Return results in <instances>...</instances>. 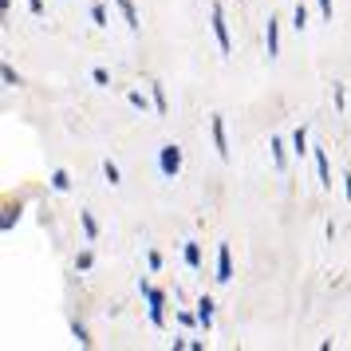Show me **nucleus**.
<instances>
[{"instance_id": "f257e3e1", "label": "nucleus", "mask_w": 351, "mask_h": 351, "mask_svg": "<svg viewBox=\"0 0 351 351\" xmlns=\"http://www.w3.org/2000/svg\"><path fill=\"white\" fill-rule=\"evenodd\" d=\"M138 292H143L146 304H150V324H154V328H166V292H158L150 280H138Z\"/></svg>"}, {"instance_id": "f03ea898", "label": "nucleus", "mask_w": 351, "mask_h": 351, "mask_svg": "<svg viewBox=\"0 0 351 351\" xmlns=\"http://www.w3.org/2000/svg\"><path fill=\"white\" fill-rule=\"evenodd\" d=\"M158 174L162 178H178V174H182V146L166 143L158 150Z\"/></svg>"}, {"instance_id": "7ed1b4c3", "label": "nucleus", "mask_w": 351, "mask_h": 351, "mask_svg": "<svg viewBox=\"0 0 351 351\" xmlns=\"http://www.w3.org/2000/svg\"><path fill=\"white\" fill-rule=\"evenodd\" d=\"M209 24H213V36H217L221 56H229V51H233V44H229V24H225V8L217 0H213V8H209Z\"/></svg>"}, {"instance_id": "20e7f679", "label": "nucleus", "mask_w": 351, "mask_h": 351, "mask_svg": "<svg viewBox=\"0 0 351 351\" xmlns=\"http://www.w3.org/2000/svg\"><path fill=\"white\" fill-rule=\"evenodd\" d=\"M209 134H213V150H217V158H229V138H225V119L221 114H213Z\"/></svg>"}, {"instance_id": "39448f33", "label": "nucleus", "mask_w": 351, "mask_h": 351, "mask_svg": "<svg viewBox=\"0 0 351 351\" xmlns=\"http://www.w3.org/2000/svg\"><path fill=\"white\" fill-rule=\"evenodd\" d=\"M233 280V253L229 245H217V285H229Z\"/></svg>"}, {"instance_id": "423d86ee", "label": "nucleus", "mask_w": 351, "mask_h": 351, "mask_svg": "<svg viewBox=\"0 0 351 351\" xmlns=\"http://www.w3.org/2000/svg\"><path fill=\"white\" fill-rule=\"evenodd\" d=\"M265 48H269V60L280 56V20L269 16V28H265Z\"/></svg>"}, {"instance_id": "0eeeda50", "label": "nucleus", "mask_w": 351, "mask_h": 351, "mask_svg": "<svg viewBox=\"0 0 351 351\" xmlns=\"http://www.w3.org/2000/svg\"><path fill=\"white\" fill-rule=\"evenodd\" d=\"M213 308H217V304H213V296H202V300H197V312H193V316H197V324H202V328H213Z\"/></svg>"}, {"instance_id": "6e6552de", "label": "nucleus", "mask_w": 351, "mask_h": 351, "mask_svg": "<svg viewBox=\"0 0 351 351\" xmlns=\"http://www.w3.org/2000/svg\"><path fill=\"white\" fill-rule=\"evenodd\" d=\"M312 158H316V174H319V186H324V190H332V170H328V154H324V150H312Z\"/></svg>"}, {"instance_id": "1a4fd4ad", "label": "nucleus", "mask_w": 351, "mask_h": 351, "mask_svg": "<svg viewBox=\"0 0 351 351\" xmlns=\"http://www.w3.org/2000/svg\"><path fill=\"white\" fill-rule=\"evenodd\" d=\"M114 4H119V12L127 16V28H130V32H138V28H143V20H138V12H134V0H114Z\"/></svg>"}, {"instance_id": "9d476101", "label": "nucleus", "mask_w": 351, "mask_h": 351, "mask_svg": "<svg viewBox=\"0 0 351 351\" xmlns=\"http://www.w3.org/2000/svg\"><path fill=\"white\" fill-rule=\"evenodd\" d=\"M80 225H83V237L87 241H99V221L87 213V209H80Z\"/></svg>"}, {"instance_id": "9b49d317", "label": "nucleus", "mask_w": 351, "mask_h": 351, "mask_svg": "<svg viewBox=\"0 0 351 351\" xmlns=\"http://www.w3.org/2000/svg\"><path fill=\"white\" fill-rule=\"evenodd\" d=\"M150 95H154V111L158 114L170 111V103H166V87H162V83H150Z\"/></svg>"}, {"instance_id": "f8f14e48", "label": "nucleus", "mask_w": 351, "mask_h": 351, "mask_svg": "<svg viewBox=\"0 0 351 351\" xmlns=\"http://www.w3.org/2000/svg\"><path fill=\"white\" fill-rule=\"evenodd\" d=\"M186 265L190 269H202V245L197 241H186Z\"/></svg>"}, {"instance_id": "ddd939ff", "label": "nucleus", "mask_w": 351, "mask_h": 351, "mask_svg": "<svg viewBox=\"0 0 351 351\" xmlns=\"http://www.w3.org/2000/svg\"><path fill=\"white\" fill-rule=\"evenodd\" d=\"M51 190H56V193L71 190V178H67V170H51Z\"/></svg>"}, {"instance_id": "4468645a", "label": "nucleus", "mask_w": 351, "mask_h": 351, "mask_svg": "<svg viewBox=\"0 0 351 351\" xmlns=\"http://www.w3.org/2000/svg\"><path fill=\"white\" fill-rule=\"evenodd\" d=\"M292 150H296V158L308 154V130H304V127H296V134H292Z\"/></svg>"}, {"instance_id": "2eb2a0df", "label": "nucleus", "mask_w": 351, "mask_h": 351, "mask_svg": "<svg viewBox=\"0 0 351 351\" xmlns=\"http://www.w3.org/2000/svg\"><path fill=\"white\" fill-rule=\"evenodd\" d=\"M269 150H272V166H276V170H285V143H280V138H272Z\"/></svg>"}, {"instance_id": "dca6fc26", "label": "nucleus", "mask_w": 351, "mask_h": 351, "mask_svg": "<svg viewBox=\"0 0 351 351\" xmlns=\"http://www.w3.org/2000/svg\"><path fill=\"white\" fill-rule=\"evenodd\" d=\"M71 335H75V339H80V348H91V343H95V339H91V332H87V328H83L80 319H75V324H71Z\"/></svg>"}, {"instance_id": "f3484780", "label": "nucleus", "mask_w": 351, "mask_h": 351, "mask_svg": "<svg viewBox=\"0 0 351 351\" xmlns=\"http://www.w3.org/2000/svg\"><path fill=\"white\" fill-rule=\"evenodd\" d=\"M292 28H296V32L308 28V8H304V4H296V12H292Z\"/></svg>"}, {"instance_id": "a211bd4d", "label": "nucleus", "mask_w": 351, "mask_h": 351, "mask_svg": "<svg viewBox=\"0 0 351 351\" xmlns=\"http://www.w3.org/2000/svg\"><path fill=\"white\" fill-rule=\"evenodd\" d=\"M103 178H107V182H111V186H119V182H123V174H119V166H114L111 158L103 162Z\"/></svg>"}, {"instance_id": "6ab92c4d", "label": "nucleus", "mask_w": 351, "mask_h": 351, "mask_svg": "<svg viewBox=\"0 0 351 351\" xmlns=\"http://www.w3.org/2000/svg\"><path fill=\"white\" fill-rule=\"evenodd\" d=\"M127 99H130V107H138V111H143V114L150 111V99H146L143 91H127Z\"/></svg>"}, {"instance_id": "aec40b11", "label": "nucleus", "mask_w": 351, "mask_h": 351, "mask_svg": "<svg viewBox=\"0 0 351 351\" xmlns=\"http://www.w3.org/2000/svg\"><path fill=\"white\" fill-rule=\"evenodd\" d=\"M91 265H95V253H91V249H83V253L75 256V269H80V272H87Z\"/></svg>"}, {"instance_id": "412c9836", "label": "nucleus", "mask_w": 351, "mask_h": 351, "mask_svg": "<svg viewBox=\"0 0 351 351\" xmlns=\"http://www.w3.org/2000/svg\"><path fill=\"white\" fill-rule=\"evenodd\" d=\"M20 221V206L16 209H8V213H4V221H0V229H4V233H8V229H12V225Z\"/></svg>"}, {"instance_id": "4be33fe9", "label": "nucleus", "mask_w": 351, "mask_h": 351, "mask_svg": "<svg viewBox=\"0 0 351 351\" xmlns=\"http://www.w3.org/2000/svg\"><path fill=\"white\" fill-rule=\"evenodd\" d=\"M0 75H4V83H8V87H20V75H16V71H12L8 64L0 67Z\"/></svg>"}, {"instance_id": "5701e85b", "label": "nucleus", "mask_w": 351, "mask_h": 351, "mask_svg": "<svg viewBox=\"0 0 351 351\" xmlns=\"http://www.w3.org/2000/svg\"><path fill=\"white\" fill-rule=\"evenodd\" d=\"M91 20H95L99 28H107V8H103V4H95V8H91Z\"/></svg>"}, {"instance_id": "b1692460", "label": "nucleus", "mask_w": 351, "mask_h": 351, "mask_svg": "<svg viewBox=\"0 0 351 351\" xmlns=\"http://www.w3.org/2000/svg\"><path fill=\"white\" fill-rule=\"evenodd\" d=\"M91 80H95L99 87H107V83H111V75H107V71H103V67H95V71H91Z\"/></svg>"}, {"instance_id": "393cba45", "label": "nucleus", "mask_w": 351, "mask_h": 351, "mask_svg": "<svg viewBox=\"0 0 351 351\" xmlns=\"http://www.w3.org/2000/svg\"><path fill=\"white\" fill-rule=\"evenodd\" d=\"M146 265H150V269L158 272V269H162V253H146Z\"/></svg>"}, {"instance_id": "a878e982", "label": "nucleus", "mask_w": 351, "mask_h": 351, "mask_svg": "<svg viewBox=\"0 0 351 351\" xmlns=\"http://www.w3.org/2000/svg\"><path fill=\"white\" fill-rule=\"evenodd\" d=\"M28 12L32 16H44V0H28Z\"/></svg>"}, {"instance_id": "bb28decb", "label": "nucleus", "mask_w": 351, "mask_h": 351, "mask_svg": "<svg viewBox=\"0 0 351 351\" xmlns=\"http://www.w3.org/2000/svg\"><path fill=\"white\" fill-rule=\"evenodd\" d=\"M319 12H324V16L332 20V0H319Z\"/></svg>"}, {"instance_id": "cd10ccee", "label": "nucleus", "mask_w": 351, "mask_h": 351, "mask_svg": "<svg viewBox=\"0 0 351 351\" xmlns=\"http://www.w3.org/2000/svg\"><path fill=\"white\" fill-rule=\"evenodd\" d=\"M343 193H348V202H351V174H343Z\"/></svg>"}]
</instances>
